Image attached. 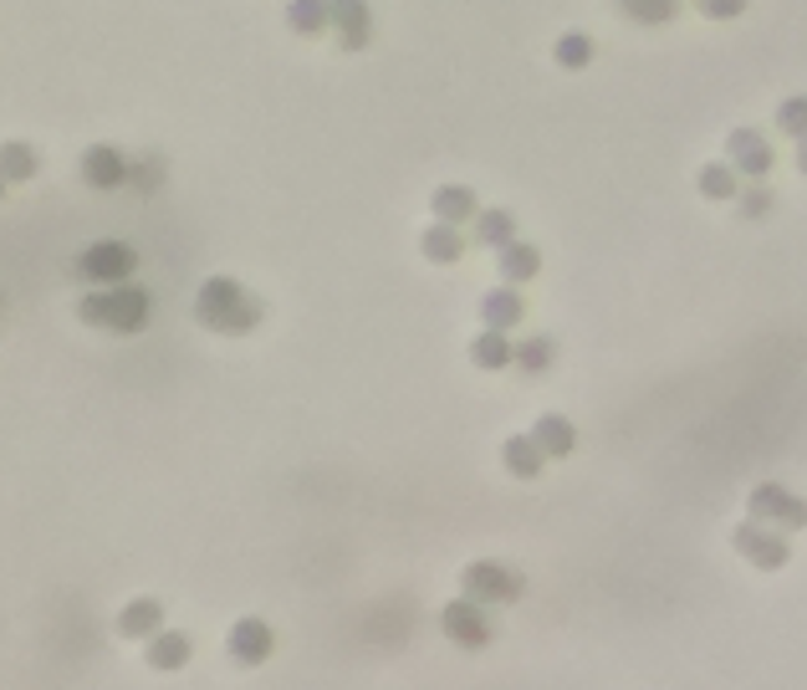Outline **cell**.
<instances>
[{
  "label": "cell",
  "instance_id": "cell-12",
  "mask_svg": "<svg viewBox=\"0 0 807 690\" xmlns=\"http://www.w3.org/2000/svg\"><path fill=\"white\" fill-rule=\"evenodd\" d=\"M430 210H435L439 226H465V220H476L480 215V205L465 185H439L435 195H430Z\"/></svg>",
  "mask_w": 807,
  "mask_h": 690
},
{
  "label": "cell",
  "instance_id": "cell-15",
  "mask_svg": "<svg viewBox=\"0 0 807 690\" xmlns=\"http://www.w3.org/2000/svg\"><path fill=\"white\" fill-rule=\"evenodd\" d=\"M501 461H506V471H511L517 481H537V476H542V465H547V451L531 435H511L501 445Z\"/></svg>",
  "mask_w": 807,
  "mask_h": 690
},
{
  "label": "cell",
  "instance_id": "cell-11",
  "mask_svg": "<svg viewBox=\"0 0 807 690\" xmlns=\"http://www.w3.org/2000/svg\"><path fill=\"white\" fill-rule=\"evenodd\" d=\"M82 179L93 189H118V185H128V159L113 144H93L82 154Z\"/></svg>",
  "mask_w": 807,
  "mask_h": 690
},
{
  "label": "cell",
  "instance_id": "cell-22",
  "mask_svg": "<svg viewBox=\"0 0 807 690\" xmlns=\"http://www.w3.org/2000/svg\"><path fill=\"white\" fill-rule=\"evenodd\" d=\"M695 185H701L705 199H736L742 195V174H736V164H705Z\"/></svg>",
  "mask_w": 807,
  "mask_h": 690
},
{
  "label": "cell",
  "instance_id": "cell-32",
  "mask_svg": "<svg viewBox=\"0 0 807 690\" xmlns=\"http://www.w3.org/2000/svg\"><path fill=\"white\" fill-rule=\"evenodd\" d=\"M797 169L807 174V138H803V144H797Z\"/></svg>",
  "mask_w": 807,
  "mask_h": 690
},
{
  "label": "cell",
  "instance_id": "cell-28",
  "mask_svg": "<svg viewBox=\"0 0 807 690\" xmlns=\"http://www.w3.org/2000/svg\"><path fill=\"white\" fill-rule=\"evenodd\" d=\"M777 128L787 133V138H797V144H803V138H807V93L787 97V103L777 107Z\"/></svg>",
  "mask_w": 807,
  "mask_h": 690
},
{
  "label": "cell",
  "instance_id": "cell-18",
  "mask_svg": "<svg viewBox=\"0 0 807 690\" xmlns=\"http://www.w3.org/2000/svg\"><path fill=\"white\" fill-rule=\"evenodd\" d=\"M496 271H501L506 287L531 281L537 271H542V251H537V246H527V240H511V246H501V261H496Z\"/></svg>",
  "mask_w": 807,
  "mask_h": 690
},
{
  "label": "cell",
  "instance_id": "cell-2",
  "mask_svg": "<svg viewBox=\"0 0 807 690\" xmlns=\"http://www.w3.org/2000/svg\"><path fill=\"white\" fill-rule=\"evenodd\" d=\"M77 318L87 322V328L144 332L148 318H154V297H148L144 287L123 281V287H103V292H87V297H82V302H77Z\"/></svg>",
  "mask_w": 807,
  "mask_h": 690
},
{
  "label": "cell",
  "instance_id": "cell-23",
  "mask_svg": "<svg viewBox=\"0 0 807 690\" xmlns=\"http://www.w3.org/2000/svg\"><path fill=\"white\" fill-rule=\"evenodd\" d=\"M476 240L480 246H511L517 240V220H511V210H480L476 215Z\"/></svg>",
  "mask_w": 807,
  "mask_h": 690
},
{
  "label": "cell",
  "instance_id": "cell-21",
  "mask_svg": "<svg viewBox=\"0 0 807 690\" xmlns=\"http://www.w3.org/2000/svg\"><path fill=\"white\" fill-rule=\"evenodd\" d=\"M420 251L430 256V261H439V266H455L465 256V240H461V230L455 226H430L420 236Z\"/></svg>",
  "mask_w": 807,
  "mask_h": 690
},
{
  "label": "cell",
  "instance_id": "cell-19",
  "mask_svg": "<svg viewBox=\"0 0 807 690\" xmlns=\"http://www.w3.org/2000/svg\"><path fill=\"white\" fill-rule=\"evenodd\" d=\"M470 363L496 373V369H506V363H517V343H511L506 332L486 328V332H476V343H470Z\"/></svg>",
  "mask_w": 807,
  "mask_h": 690
},
{
  "label": "cell",
  "instance_id": "cell-29",
  "mask_svg": "<svg viewBox=\"0 0 807 690\" xmlns=\"http://www.w3.org/2000/svg\"><path fill=\"white\" fill-rule=\"evenodd\" d=\"M159 179H164V164L159 159H128V185L133 189H144V195H154V189H159Z\"/></svg>",
  "mask_w": 807,
  "mask_h": 690
},
{
  "label": "cell",
  "instance_id": "cell-14",
  "mask_svg": "<svg viewBox=\"0 0 807 690\" xmlns=\"http://www.w3.org/2000/svg\"><path fill=\"white\" fill-rule=\"evenodd\" d=\"M521 312H527V302H521L517 287H496V292L480 297V322H486V328H496V332L517 328Z\"/></svg>",
  "mask_w": 807,
  "mask_h": 690
},
{
  "label": "cell",
  "instance_id": "cell-20",
  "mask_svg": "<svg viewBox=\"0 0 807 690\" xmlns=\"http://www.w3.org/2000/svg\"><path fill=\"white\" fill-rule=\"evenodd\" d=\"M287 27L297 31V37H322V31L332 27V0H291Z\"/></svg>",
  "mask_w": 807,
  "mask_h": 690
},
{
  "label": "cell",
  "instance_id": "cell-16",
  "mask_svg": "<svg viewBox=\"0 0 807 690\" xmlns=\"http://www.w3.org/2000/svg\"><path fill=\"white\" fill-rule=\"evenodd\" d=\"M531 440L547 451V461H562V455H572V445H578V430H572L568 414H542V420L531 425Z\"/></svg>",
  "mask_w": 807,
  "mask_h": 690
},
{
  "label": "cell",
  "instance_id": "cell-6",
  "mask_svg": "<svg viewBox=\"0 0 807 690\" xmlns=\"http://www.w3.org/2000/svg\"><path fill=\"white\" fill-rule=\"evenodd\" d=\"M746 512H752V522H782L787 532L807 527V502L793 496L787 486H777V481H762L752 492V502H746Z\"/></svg>",
  "mask_w": 807,
  "mask_h": 690
},
{
  "label": "cell",
  "instance_id": "cell-31",
  "mask_svg": "<svg viewBox=\"0 0 807 690\" xmlns=\"http://www.w3.org/2000/svg\"><path fill=\"white\" fill-rule=\"evenodd\" d=\"M736 199H742V215H752V220H756V215H767V210H772V189H767V185L742 189Z\"/></svg>",
  "mask_w": 807,
  "mask_h": 690
},
{
  "label": "cell",
  "instance_id": "cell-27",
  "mask_svg": "<svg viewBox=\"0 0 807 690\" xmlns=\"http://www.w3.org/2000/svg\"><path fill=\"white\" fill-rule=\"evenodd\" d=\"M0 169H6V179H11V185L31 179V174H37V154H31V144L11 138V144H6V154H0Z\"/></svg>",
  "mask_w": 807,
  "mask_h": 690
},
{
  "label": "cell",
  "instance_id": "cell-9",
  "mask_svg": "<svg viewBox=\"0 0 807 690\" xmlns=\"http://www.w3.org/2000/svg\"><path fill=\"white\" fill-rule=\"evenodd\" d=\"M726 154H731V164H736V174H746V179H767V174H772V144L756 128H736V133H731Z\"/></svg>",
  "mask_w": 807,
  "mask_h": 690
},
{
  "label": "cell",
  "instance_id": "cell-13",
  "mask_svg": "<svg viewBox=\"0 0 807 690\" xmlns=\"http://www.w3.org/2000/svg\"><path fill=\"white\" fill-rule=\"evenodd\" d=\"M164 629V604L159 598H133L128 609L118 614V635L123 639H154Z\"/></svg>",
  "mask_w": 807,
  "mask_h": 690
},
{
  "label": "cell",
  "instance_id": "cell-17",
  "mask_svg": "<svg viewBox=\"0 0 807 690\" xmlns=\"http://www.w3.org/2000/svg\"><path fill=\"white\" fill-rule=\"evenodd\" d=\"M189 655H195V639L179 635V629H159V635L148 639V665L154 670H185Z\"/></svg>",
  "mask_w": 807,
  "mask_h": 690
},
{
  "label": "cell",
  "instance_id": "cell-8",
  "mask_svg": "<svg viewBox=\"0 0 807 690\" xmlns=\"http://www.w3.org/2000/svg\"><path fill=\"white\" fill-rule=\"evenodd\" d=\"M226 650L236 665H266L271 650H277V629L266 625V619H236L226 635Z\"/></svg>",
  "mask_w": 807,
  "mask_h": 690
},
{
  "label": "cell",
  "instance_id": "cell-26",
  "mask_svg": "<svg viewBox=\"0 0 807 690\" xmlns=\"http://www.w3.org/2000/svg\"><path fill=\"white\" fill-rule=\"evenodd\" d=\"M557 359V343L552 338H527V343H517V369L521 373H547Z\"/></svg>",
  "mask_w": 807,
  "mask_h": 690
},
{
  "label": "cell",
  "instance_id": "cell-30",
  "mask_svg": "<svg viewBox=\"0 0 807 690\" xmlns=\"http://www.w3.org/2000/svg\"><path fill=\"white\" fill-rule=\"evenodd\" d=\"M695 11L711 16V21H736L746 11V0H695Z\"/></svg>",
  "mask_w": 807,
  "mask_h": 690
},
{
  "label": "cell",
  "instance_id": "cell-5",
  "mask_svg": "<svg viewBox=\"0 0 807 690\" xmlns=\"http://www.w3.org/2000/svg\"><path fill=\"white\" fill-rule=\"evenodd\" d=\"M439 629L461 645V650H486L490 645V619H486V604L476 598H455L439 609Z\"/></svg>",
  "mask_w": 807,
  "mask_h": 690
},
{
  "label": "cell",
  "instance_id": "cell-24",
  "mask_svg": "<svg viewBox=\"0 0 807 690\" xmlns=\"http://www.w3.org/2000/svg\"><path fill=\"white\" fill-rule=\"evenodd\" d=\"M552 56L562 72H582V66L593 62V37H588V31H568V37H557Z\"/></svg>",
  "mask_w": 807,
  "mask_h": 690
},
{
  "label": "cell",
  "instance_id": "cell-7",
  "mask_svg": "<svg viewBox=\"0 0 807 690\" xmlns=\"http://www.w3.org/2000/svg\"><path fill=\"white\" fill-rule=\"evenodd\" d=\"M731 543L742 547V553L756 563V568H782V563L793 558L787 537H782V532H772L767 522H752V517H746L742 527H736V537H731Z\"/></svg>",
  "mask_w": 807,
  "mask_h": 690
},
{
  "label": "cell",
  "instance_id": "cell-3",
  "mask_svg": "<svg viewBox=\"0 0 807 690\" xmlns=\"http://www.w3.org/2000/svg\"><path fill=\"white\" fill-rule=\"evenodd\" d=\"M77 281H87V287H123V281H133V271H138V251H133L128 240H97V246H87V251L77 256Z\"/></svg>",
  "mask_w": 807,
  "mask_h": 690
},
{
  "label": "cell",
  "instance_id": "cell-1",
  "mask_svg": "<svg viewBox=\"0 0 807 690\" xmlns=\"http://www.w3.org/2000/svg\"><path fill=\"white\" fill-rule=\"evenodd\" d=\"M195 318L210 332H230V338H240V332H251L256 322H261V302H256L236 277H210L195 297Z\"/></svg>",
  "mask_w": 807,
  "mask_h": 690
},
{
  "label": "cell",
  "instance_id": "cell-10",
  "mask_svg": "<svg viewBox=\"0 0 807 690\" xmlns=\"http://www.w3.org/2000/svg\"><path fill=\"white\" fill-rule=\"evenodd\" d=\"M332 31L343 41V52H358L373 41V11L369 0H332Z\"/></svg>",
  "mask_w": 807,
  "mask_h": 690
},
{
  "label": "cell",
  "instance_id": "cell-4",
  "mask_svg": "<svg viewBox=\"0 0 807 690\" xmlns=\"http://www.w3.org/2000/svg\"><path fill=\"white\" fill-rule=\"evenodd\" d=\"M461 594L476 598V604H517L527 594V578L511 573L506 563H470L461 573Z\"/></svg>",
  "mask_w": 807,
  "mask_h": 690
},
{
  "label": "cell",
  "instance_id": "cell-25",
  "mask_svg": "<svg viewBox=\"0 0 807 690\" xmlns=\"http://www.w3.org/2000/svg\"><path fill=\"white\" fill-rule=\"evenodd\" d=\"M619 11L639 27H664V21H675L680 16V0H619Z\"/></svg>",
  "mask_w": 807,
  "mask_h": 690
}]
</instances>
